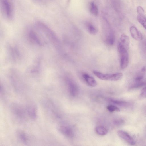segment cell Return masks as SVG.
Masks as SVG:
<instances>
[{"mask_svg":"<svg viewBox=\"0 0 146 146\" xmlns=\"http://www.w3.org/2000/svg\"><path fill=\"white\" fill-rule=\"evenodd\" d=\"M137 20L146 30V17L144 15V9L141 7L139 6L137 8Z\"/></svg>","mask_w":146,"mask_h":146,"instance_id":"cell-7","label":"cell"},{"mask_svg":"<svg viewBox=\"0 0 146 146\" xmlns=\"http://www.w3.org/2000/svg\"><path fill=\"white\" fill-rule=\"evenodd\" d=\"M11 110L14 115L19 119L25 118V112L22 107L18 104H14L11 106Z\"/></svg>","mask_w":146,"mask_h":146,"instance_id":"cell-4","label":"cell"},{"mask_svg":"<svg viewBox=\"0 0 146 146\" xmlns=\"http://www.w3.org/2000/svg\"><path fill=\"white\" fill-rule=\"evenodd\" d=\"M95 131L97 134L100 136L106 135L108 133L107 129L104 126L101 125L96 126Z\"/></svg>","mask_w":146,"mask_h":146,"instance_id":"cell-13","label":"cell"},{"mask_svg":"<svg viewBox=\"0 0 146 146\" xmlns=\"http://www.w3.org/2000/svg\"><path fill=\"white\" fill-rule=\"evenodd\" d=\"M109 100L115 104L121 106L126 107L129 105L128 102L124 101L113 99H110Z\"/></svg>","mask_w":146,"mask_h":146,"instance_id":"cell-16","label":"cell"},{"mask_svg":"<svg viewBox=\"0 0 146 146\" xmlns=\"http://www.w3.org/2000/svg\"><path fill=\"white\" fill-rule=\"evenodd\" d=\"M26 112L29 117L32 119L36 118L37 110L36 105L33 102H30L27 105L26 108Z\"/></svg>","mask_w":146,"mask_h":146,"instance_id":"cell-5","label":"cell"},{"mask_svg":"<svg viewBox=\"0 0 146 146\" xmlns=\"http://www.w3.org/2000/svg\"><path fill=\"white\" fill-rule=\"evenodd\" d=\"M118 135L122 139L131 145L135 144V141L133 138L128 133L121 130L117 131Z\"/></svg>","mask_w":146,"mask_h":146,"instance_id":"cell-8","label":"cell"},{"mask_svg":"<svg viewBox=\"0 0 146 146\" xmlns=\"http://www.w3.org/2000/svg\"><path fill=\"white\" fill-rule=\"evenodd\" d=\"M58 130L62 134L69 138L74 137V132L70 127L65 125H60L58 127Z\"/></svg>","mask_w":146,"mask_h":146,"instance_id":"cell-9","label":"cell"},{"mask_svg":"<svg viewBox=\"0 0 146 146\" xmlns=\"http://www.w3.org/2000/svg\"><path fill=\"white\" fill-rule=\"evenodd\" d=\"M93 73L99 79L104 80L117 81L121 79L123 74L121 73L114 74H104L96 71H93Z\"/></svg>","mask_w":146,"mask_h":146,"instance_id":"cell-2","label":"cell"},{"mask_svg":"<svg viewBox=\"0 0 146 146\" xmlns=\"http://www.w3.org/2000/svg\"><path fill=\"white\" fill-rule=\"evenodd\" d=\"M82 77L86 83L90 86L92 87H95L97 83L95 79L88 74H83Z\"/></svg>","mask_w":146,"mask_h":146,"instance_id":"cell-11","label":"cell"},{"mask_svg":"<svg viewBox=\"0 0 146 146\" xmlns=\"http://www.w3.org/2000/svg\"><path fill=\"white\" fill-rule=\"evenodd\" d=\"M18 137L20 140L24 143H27L28 141L29 137L23 131H19L17 133Z\"/></svg>","mask_w":146,"mask_h":146,"instance_id":"cell-18","label":"cell"},{"mask_svg":"<svg viewBox=\"0 0 146 146\" xmlns=\"http://www.w3.org/2000/svg\"><path fill=\"white\" fill-rule=\"evenodd\" d=\"M130 31L132 37L136 40L140 41L142 39L141 33L135 26H132L130 27Z\"/></svg>","mask_w":146,"mask_h":146,"instance_id":"cell-10","label":"cell"},{"mask_svg":"<svg viewBox=\"0 0 146 146\" xmlns=\"http://www.w3.org/2000/svg\"><path fill=\"white\" fill-rule=\"evenodd\" d=\"M66 82L70 95L73 97L76 96L78 92V88L76 84L72 80L69 78L66 79Z\"/></svg>","mask_w":146,"mask_h":146,"instance_id":"cell-6","label":"cell"},{"mask_svg":"<svg viewBox=\"0 0 146 146\" xmlns=\"http://www.w3.org/2000/svg\"><path fill=\"white\" fill-rule=\"evenodd\" d=\"M90 11L92 14L94 15H97L98 14V8L96 5L93 2H91L90 3Z\"/></svg>","mask_w":146,"mask_h":146,"instance_id":"cell-19","label":"cell"},{"mask_svg":"<svg viewBox=\"0 0 146 146\" xmlns=\"http://www.w3.org/2000/svg\"><path fill=\"white\" fill-rule=\"evenodd\" d=\"M120 41L119 42L127 50L129 49L130 43L129 37L125 34H123L120 37Z\"/></svg>","mask_w":146,"mask_h":146,"instance_id":"cell-12","label":"cell"},{"mask_svg":"<svg viewBox=\"0 0 146 146\" xmlns=\"http://www.w3.org/2000/svg\"><path fill=\"white\" fill-rule=\"evenodd\" d=\"M1 7L2 13L5 17L11 19L13 15V8L10 0H1Z\"/></svg>","mask_w":146,"mask_h":146,"instance_id":"cell-1","label":"cell"},{"mask_svg":"<svg viewBox=\"0 0 146 146\" xmlns=\"http://www.w3.org/2000/svg\"><path fill=\"white\" fill-rule=\"evenodd\" d=\"M118 50L120 56V66L122 69H124L127 67L129 63L127 50L120 42L118 45Z\"/></svg>","mask_w":146,"mask_h":146,"instance_id":"cell-3","label":"cell"},{"mask_svg":"<svg viewBox=\"0 0 146 146\" xmlns=\"http://www.w3.org/2000/svg\"><path fill=\"white\" fill-rule=\"evenodd\" d=\"M35 1L41 3L43 0H35Z\"/></svg>","mask_w":146,"mask_h":146,"instance_id":"cell-24","label":"cell"},{"mask_svg":"<svg viewBox=\"0 0 146 146\" xmlns=\"http://www.w3.org/2000/svg\"><path fill=\"white\" fill-rule=\"evenodd\" d=\"M86 29L88 32L92 35H96L98 32L97 28L90 23H87L86 25Z\"/></svg>","mask_w":146,"mask_h":146,"instance_id":"cell-14","label":"cell"},{"mask_svg":"<svg viewBox=\"0 0 146 146\" xmlns=\"http://www.w3.org/2000/svg\"><path fill=\"white\" fill-rule=\"evenodd\" d=\"M135 82L131 87L130 89H132L141 87L146 85V82H144L141 81L138 82L135 81Z\"/></svg>","mask_w":146,"mask_h":146,"instance_id":"cell-20","label":"cell"},{"mask_svg":"<svg viewBox=\"0 0 146 146\" xmlns=\"http://www.w3.org/2000/svg\"><path fill=\"white\" fill-rule=\"evenodd\" d=\"M112 6L117 12L120 11L121 8V0H111Z\"/></svg>","mask_w":146,"mask_h":146,"instance_id":"cell-15","label":"cell"},{"mask_svg":"<svg viewBox=\"0 0 146 146\" xmlns=\"http://www.w3.org/2000/svg\"><path fill=\"white\" fill-rule=\"evenodd\" d=\"M139 98L141 99L146 98V86L144 87L141 90L139 95Z\"/></svg>","mask_w":146,"mask_h":146,"instance_id":"cell-22","label":"cell"},{"mask_svg":"<svg viewBox=\"0 0 146 146\" xmlns=\"http://www.w3.org/2000/svg\"><path fill=\"white\" fill-rule=\"evenodd\" d=\"M146 72V68L143 67L140 72L137 74L135 78V81H140L143 79Z\"/></svg>","mask_w":146,"mask_h":146,"instance_id":"cell-17","label":"cell"},{"mask_svg":"<svg viewBox=\"0 0 146 146\" xmlns=\"http://www.w3.org/2000/svg\"><path fill=\"white\" fill-rule=\"evenodd\" d=\"M124 123V121L121 119H117L113 121V123L117 126L122 125Z\"/></svg>","mask_w":146,"mask_h":146,"instance_id":"cell-23","label":"cell"},{"mask_svg":"<svg viewBox=\"0 0 146 146\" xmlns=\"http://www.w3.org/2000/svg\"><path fill=\"white\" fill-rule=\"evenodd\" d=\"M107 110L111 112H119L120 111L119 109L117 106L112 105H108L106 107Z\"/></svg>","mask_w":146,"mask_h":146,"instance_id":"cell-21","label":"cell"}]
</instances>
